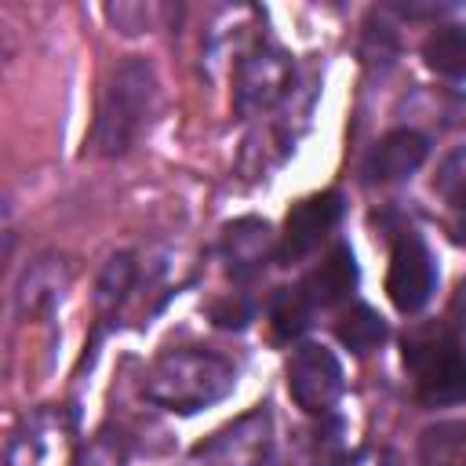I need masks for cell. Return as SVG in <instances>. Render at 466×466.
I'll return each mask as SVG.
<instances>
[{"instance_id": "6da1fadb", "label": "cell", "mask_w": 466, "mask_h": 466, "mask_svg": "<svg viewBox=\"0 0 466 466\" xmlns=\"http://www.w3.org/2000/svg\"><path fill=\"white\" fill-rule=\"evenodd\" d=\"M233 386V368L204 350H167L146 375V397L171 411H200L222 400Z\"/></svg>"}, {"instance_id": "7a4b0ae2", "label": "cell", "mask_w": 466, "mask_h": 466, "mask_svg": "<svg viewBox=\"0 0 466 466\" xmlns=\"http://www.w3.org/2000/svg\"><path fill=\"white\" fill-rule=\"evenodd\" d=\"M149 95H153V69L142 58H131L116 69L113 84L106 87L98 120H95V146L102 153H124L149 109Z\"/></svg>"}, {"instance_id": "3957f363", "label": "cell", "mask_w": 466, "mask_h": 466, "mask_svg": "<svg viewBox=\"0 0 466 466\" xmlns=\"http://www.w3.org/2000/svg\"><path fill=\"white\" fill-rule=\"evenodd\" d=\"M404 360L415 371V390L422 404H459L466 400V350L444 335H419L404 346Z\"/></svg>"}, {"instance_id": "277c9868", "label": "cell", "mask_w": 466, "mask_h": 466, "mask_svg": "<svg viewBox=\"0 0 466 466\" xmlns=\"http://www.w3.org/2000/svg\"><path fill=\"white\" fill-rule=\"evenodd\" d=\"M288 393L309 415L328 411L342 393V368L335 353L324 346H299L288 360Z\"/></svg>"}, {"instance_id": "5b68a950", "label": "cell", "mask_w": 466, "mask_h": 466, "mask_svg": "<svg viewBox=\"0 0 466 466\" xmlns=\"http://www.w3.org/2000/svg\"><path fill=\"white\" fill-rule=\"evenodd\" d=\"M433 284H437V273H433L430 248L415 233L400 237L397 248H393V255H390V273H386V295H390V302L400 313H415V309H422L430 302Z\"/></svg>"}, {"instance_id": "8992f818", "label": "cell", "mask_w": 466, "mask_h": 466, "mask_svg": "<svg viewBox=\"0 0 466 466\" xmlns=\"http://www.w3.org/2000/svg\"><path fill=\"white\" fill-rule=\"evenodd\" d=\"M339 218H342V197L339 193H317V197L299 200L284 218V237L277 248L280 262H295V258L309 255Z\"/></svg>"}, {"instance_id": "52a82bcc", "label": "cell", "mask_w": 466, "mask_h": 466, "mask_svg": "<svg viewBox=\"0 0 466 466\" xmlns=\"http://www.w3.org/2000/svg\"><path fill=\"white\" fill-rule=\"evenodd\" d=\"M197 455L211 466H255L258 455H266V419L262 415L240 419L237 426L215 433V441L197 448Z\"/></svg>"}, {"instance_id": "ba28073f", "label": "cell", "mask_w": 466, "mask_h": 466, "mask_svg": "<svg viewBox=\"0 0 466 466\" xmlns=\"http://www.w3.org/2000/svg\"><path fill=\"white\" fill-rule=\"evenodd\" d=\"M430 153V142L419 135V131H390L371 153H368V164H364V175L371 182H397L404 175H411Z\"/></svg>"}, {"instance_id": "9c48e42d", "label": "cell", "mask_w": 466, "mask_h": 466, "mask_svg": "<svg viewBox=\"0 0 466 466\" xmlns=\"http://www.w3.org/2000/svg\"><path fill=\"white\" fill-rule=\"evenodd\" d=\"M357 284V262L350 248H331L302 280V295L309 306H335L342 302Z\"/></svg>"}, {"instance_id": "30bf717a", "label": "cell", "mask_w": 466, "mask_h": 466, "mask_svg": "<svg viewBox=\"0 0 466 466\" xmlns=\"http://www.w3.org/2000/svg\"><path fill=\"white\" fill-rule=\"evenodd\" d=\"M422 58L433 73L466 80V25H441L426 36Z\"/></svg>"}, {"instance_id": "8fae6325", "label": "cell", "mask_w": 466, "mask_h": 466, "mask_svg": "<svg viewBox=\"0 0 466 466\" xmlns=\"http://www.w3.org/2000/svg\"><path fill=\"white\" fill-rule=\"evenodd\" d=\"M422 466H466V422L430 426L419 441Z\"/></svg>"}, {"instance_id": "7c38bea8", "label": "cell", "mask_w": 466, "mask_h": 466, "mask_svg": "<svg viewBox=\"0 0 466 466\" xmlns=\"http://www.w3.org/2000/svg\"><path fill=\"white\" fill-rule=\"evenodd\" d=\"M335 335H339V342H342L346 350H353V353H371V350L386 339V324H382V317H379L371 306H353V309H346V313L339 317Z\"/></svg>"}, {"instance_id": "4fadbf2b", "label": "cell", "mask_w": 466, "mask_h": 466, "mask_svg": "<svg viewBox=\"0 0 466 466\" xmlns=\"http://www.w3.org/2000/svg\"><path fill=\"white\" fill-rule=\"evenodd\" d=\"M309 299L302 295V288H284L277 299H273V328H277V335H284V339H291V335H299V331H306V324H309Z\"/></svg>"}, {"instance_id": "5bb4252c", "label": "cell", "mask_w": 466, "mask_h": 466, "mask_svg": "<svg viewBox=\"0 0 466 466\" xmlns=\"http://www.w3.org/2000/svg\"><path fill=\"white\" fill-rule=\"evenodd\" d=\"M448 229L459 244H466V178L448 193Z\"/></svg>"}, {"instance_id": "9a60e30c", "label": "cell", "mask_w": 466, "mask_h": 466, "mask_svg": "<svg viewBox=\"0 0 466 466\" xmlns=\"http://www.w3.org/2000/svg\"><path fill=\"white\" fill-rule=\"evenodd\" d=\"M215 320H218L222 328H240V324L248 320V306H240V302H229V306H215Z\"/></svg>"}]
</instances>
